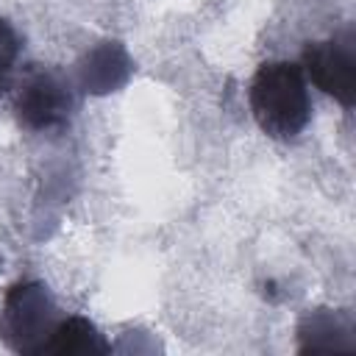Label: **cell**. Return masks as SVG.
<instances>
[{"instance_id":"3957f363","label":"cell","mask_w":356,"mask_h":356,"mask_svg":"<svg viewBox=\"0 0 356 356\" xmlns=\"http://www.w3.org/2000/svg\"><path fill=\"white\" fill-rule=\"evenodd\" d=\"M303 70L317 89L337 97L345 108L356 100V39L353 31H342L331 39L312 42L303 50Z\"/></svg>"},{"instance_id":"5b68a950","label":"cell","mask_w":356,"mask_h":356,"mask_svg":"<svg viewBox=\"0 0 356 356\" xmlns=\"http://www.w3.org/2000/svg\"><path fill=\"white\" fill-rule=\"evenodd\" d=\"M108 345L83 317H67L56 325L44 353H106Z\"/></svg>"},{"instance_id":"277c9868","label":"cell","mask_w":356,"mask_h":356,"mask_svg":"<svg viewBox=\"0 0 356 356\" xmlns=\"http://www.w3.org/2000/svg\"><path fill=\"white\" fill-rule=\"evenodd\" d=\"M17 120L31 131H50L67 122L72 95L61 72L47 67H31L14 95Z\"/></svg>"},{"instance_id":"8992f818","label":"cell","mask_w":356,"mask_h":356,"mask_svg":"<svg viewBox=\"0 0 356 356\" xmlns=\"http://www.w3.org/2000/svg\"><path fill=\"white\" fill-rule=\"evenodd\" d=\"M17 56H19V36L6 19H0V92L8 86Z\"/></svg>"},{"instance_id":"7a4b0ae2","label":"cell","mask_w":356,"mask_h":356,"mask_svg":"<svg viewBox=\"0 0 356 356\" xmlns=\"http://www.w3.org/2000/svg\"><path fill=\"white\" fill-rule=\"evenodd\" d=\"M61 320L56 317V306L50 303L44 286L39 284H17L6 295V312H3V334L6 339L22 350V353H44L56 325Z\"/></svg>"},{"instance_id":"6da1fadb","label":"cell","mask_w":356,"mask_h":356,"mask_svg":"<svg viewBox=\"0 0 356 356\" xmlns=\"http://www.w3.org/2000/svg\"><path fill=\"white\" fill-rule=\"evenodd\" d=\"M250 111L259 128L273 139H295L312 117L303 70L292 61H267L250 81Z\"/></svg>"}]
</instances>
